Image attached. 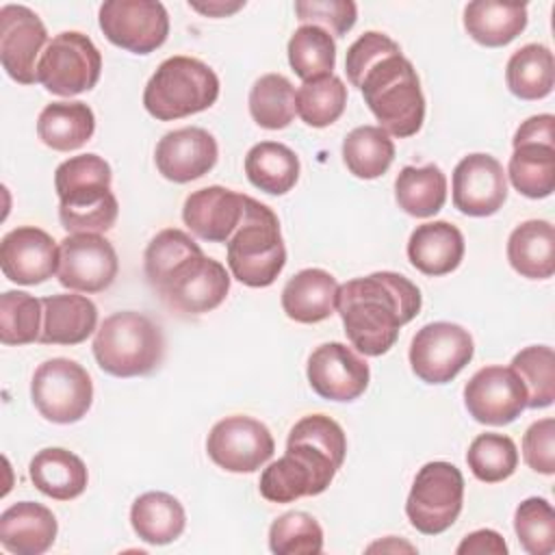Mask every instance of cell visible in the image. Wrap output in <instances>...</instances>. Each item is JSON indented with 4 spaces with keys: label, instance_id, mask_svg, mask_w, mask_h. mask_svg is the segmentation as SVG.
I'll return each mask as SVG.
<instances>
[{
    "label": "cell",
    "instance_id": "obj_1",
    "mask_svg": "<svg viewBox=\"0 0 555 555\" xmlns=\"http://www.w3.org/2000/svg\"><path fill=\"white\" fill-rule=\"evenodd\" d=\"M345 72L362 91L382 130L399 139L421 130L425 121L421 80L397 41L377 30L360 35L347 50Z\"/></svg>",
    "mask_w": 555,
    "mask_h": 555
},
{
    "label": "cell",
    "instance_id": "obj_2",
    "mask_svg": "<svg viewBox=\"0 0 555 555\" xmlns=\"http://www.w3.org/2000/svg\"><path fill=\"white\" fill-rule=\"evenodd\" d=\"M421 291L405 275L377 271L338 286L336 310L345 334L360 353L377 358L399 338L401 325L421 310Z\"/></svg>",
    "mask_w": 555,
    "mask_h": 555
},
{
    "label": "cell",
    "instance_id": "obj_3",
    "mask_svg": "<svg viewBox=\"0 0 555 555\" xmlns=\"http://www.w3.org/2000/svg\"><path fill=\"white\" fill-rule=\"evenodd\" d=\"M111 180V165L98 154L72 156L56 167L59 219L69 234H102L115 225L119 204Z\"/></svg>",
    "mask_w": 555,
    "mask_h": 555
},
{
    "label": "cell",
    "instance_id": "obj_4",
    "mask_svg": "<svg viewBox=\"0 0 555 555\" xmlns=\"http://www.w3.org/2000/svg\"><path fill=\"white\" fill-rule=\"evenodd\" d=\"M345 455L323 440L291 429L286 453L260 475V494L271 503H293L327 490Z\"/></svg>",
    "mask_w": 555,
    "mask_h": 555
},
{
    "label": "cell",
    "instance_id": "obj_5",
    "mask_svg": "<svg viewBox=\"0 0 555 555\" xmlns=\"http://www.w3.org/2000/svg\"><path fill=\"white\" fill-rule=\"evenodd\" d=\"M286 264V247L278 215L262 202L245 197L238 228L228 241L230 273L245 286H271Z\"/></svg>",
    "mask_w": 555,
    "mask_h": 555
},
{
    "label": "cell",
    "instance_id": "obj_6",
    "mask_svg": "<svg viewBox=\"0 0 555 555\" xmlns=\"http://www.w3.org/2000/svg\"><path fill=\"white\" fill-rule=\"evenodd\" d=\"M93 356L98 366L108 375H147L163 362L165 336L163 330L141 312H115L98 327Z\"/></svg>",
    "mask_w": 555,
    "mask_h": 555
},
{
    "label": "cell",
    "instance_id": "obj_7",
    "mask_svg": "<svg viewBox=\"0 0 555 555\" xmlns=\"http://www.w3.org/2000/svg\"><path fill=\"white\" fill-rule=\"evenodd\" d=\"M219 98L217 74L199 59L169 56L165 59L143 91L145 111L160 119H182L210 108Z\"/></svg>",
    "mask_w": 555,
    "mask_h": 555
},
{
    "label": "cell",
    "instance_id": "obj_8",
    "mask_svg": "<svg viewBox=\"0 0 555 555\" xmlns=\"http://www.w3.org/2000/svg\"><path fill=\"white\" fill-rule=\"evenodd\" d=\"M152 288L171 312L199 317L223 304L230 291V273L219 260L204 256L199 249L173 264Z\"/></svg>",
    "mask_w": 555,
    "mask_h": 555
},
{
    "label": "cell",
    "instance_id": "obj_9",
    "mask_svg": "<svg viewBox=\"0 0 555 555\" xmlns=\"http://www.w3.org/2000/svg\"><path fill=\"white\" fill-rule=\"evenodd\" d=\"M464 501V477L451 462H427L414 477L405 501L410 525L425 533L447 531L460 516Z\"/></svg>",
    "mask_w": 555,
    "mask_h": 555
},
{
    "label": "cell",
    "instance_id": "obj_10",
    "mask_svg": "<svg viewBox=\"0 0 555 555\" xmlns=\"http://www.w3.org/2000/svg\"><path fill=\"white\" fill-rule=\"evenodd\" d=\"M30 399L46 421L69 425L89 412L93 382L76 360L52 358L37 366L30 382Z\"/></svg>",
    "mask_w": 555,
    "mask_h": 555
},
{
    "label": "cell",
    "instance_id": "obj_11",
    "mask_svg": "<svg viewBox=\"0 0 555 555\" xmlns=\"http://www.w3.org/2000/svg\"><path fill=\"white\" fill-rule=\"evenodd\" d=\"M102 54L95 43L76 30L52 37L37 63V82L46 91L72 98L93 89L100 80Z\"/></svg>",
    "mask_w": 555,
    "mask_h": 555
},
{
    "label": "cell",
    "instance_id": "obj_12",
    "mask_svg": "<svg viewBox=\"0 0 555 555\" xmlns=\"http://www.w3.org/2000/svg\"><path fill=\"white\" fill-rule=\"evenodd\" d=\"M104 37L132 54H150L167 41L169 15L156 0H108L98 13Z\"/></svg>",
    "mask_w": 555,
    "mask_h": 555
},
{
    "label": "cell",
    "instance_id": "obj_13",
    "mask_svg": "<svg viewBox=\"0 0 555 555\" xmlns=\"http://www.w3.org/2000/svg\"><path fill=\"white\" fill-rule=\"evenodd\" d=\"M475 353L473 336L457 323L434 321L423 325L410 345V366L425 384L451 382Z\"/></svg>",
    "mask_w": 555,
    "mask_h": 555
},
{
    "label": "cell",
    "instance_id": "obj_14",
    "mask_svg": "<svg viewBox=\"0 0 555 555\" xmlns=\"http://www.w3.org/2000/svg\"><path fill=\"white\" fill-rule=\"evenodd\" d=\"M206 451L228 473H254L271 460L275 442L264 423L234 414L212 425L206 438Z\"/></svg>",
    "mask_w": 555,
    "mask_h": 555
},
{
    "label": "cell",
    "instance_id": "obj_15",
    "mask_svg": "<svg viewBox=\"0 0 555 555\" xmlns=\"http://www.w3.org/2000/svg\"><path fill=\"white\" fill-rule=\"evenodd\" d=\"M119 271L117 251L102 234H67L59 243V282L76 293L106 291Z\"/></svg>",
    "mask_w": 555,
    "mask_h": 555
},
{
    "label": "cell",
    "instance_id": "obj_16",
    "mask_svg": "<svg viewBox=\"0 0 555 555\" xmlns=\"http://www.w3.org/2000/svg\"><path fill=\"white\" fill-rule=\"evenodd\" d=\"M468 414L483 425H507L527 408V390L512 366H483L464 386Z\"/></svg>",
    "mask_w": 555,
    "mask_h": 555
},
{
    "label": "cell",
    "instance_id": "obj_17",
    "mask_svg": "<svg viewBox=\"0 0 555 555\" xmlns=\"http://www.w3.org/2000/svg\"><path fill=\"white\" fill-rule=\"evenodd\" d=\"M48 46V33L39 15L24 4L0 9V63L20 85L37 82V56Z\"/></svg>",
    "mask_w": 555,
    "mask_h": 555
},
{
    "label": "cell",
    "instance_id": "obj_18",
    "mask_svg": "<svg viewBox=\"0 0 555 555\" xmlns=\"http://www.w3.org/2000/svg\"><path fill=\"white\" fill-rule=\"evenodd\" d=\"M306 375L312 390L327 401H353L371 379L366 360L343 343L319 345L308 358Z\"/></svg>",
    "mask_w": 555,
    "mask_h": 555
},
{
    "label": "cell",
    "instance_id": "obj_19",
    "mask_svg": "<svg viewBox=\"0 0 555 555\" xmlns=\"http://www.w3.org/2000/svg\"><path fill=\"white\" fill-rule=\"evenodd\" d=\"M507 199L503 165L490 154H468L453 169V206L468 217H490Z\"/></svg>",
    "mask_w": 555,
    "mask_h": 555
},
{
    "label": "cell",
    "instance_id": "obj_20",
    "mask_svg": "<svg viewBox=\"0 0 555 555\" xmlns=\"http://www.w3.org/2000/svg\"><path fill=\"white\" fill-rule=\"evenodd\" d=\"M0 269L15 284H41L59 271V245L46 230L20 225L0 241Z\"/></svg>",
    "mask_w": 555,
    "mask_h": 555
},
{
    "label": "cell",
    "instance_id": "obj_21",
    "mask_svg": "<svg viewBox=\"0 0 555 555\" xmlns=\"http://www.w3.org/2000/svg\"><path fill=\"white\" fill-rule=\"evenodd\" d=\"M219 156L215 137L197 126L167 132L154 152L156 167L163 178L184 184L208 173Z\"/></svg>",
    "mask_w": 555,
    "mask_h": 555
},
{
    "label": "cell",
    "instance_id": "obj_22",
    "mask_svg": "<svg viewBox=\"0 0 555 555\" xmlns=\"http://www.w3.org/2000/svg\"><path fill=\"white\" fill-rule=\"evenodd\" d=\"M245 197L219 184L193 191L184 199L182 221L202 241L228 243L243 219Z\"/></svg>",
    "mask_w": 555,
    "mask_h": 555
},
{
    "label": "cell",
    "instance_id": "obj_23",
    "mask_svg": "<svg viewBox=\"0 0 555 555\" xmlns=\"http://www.w3.org/2000/svg\"><path fill=\"white\" fill-rule=\"evenodd\" d=\"M54 514L35 501H20L0 514V544L15 555H41L56 538Z\"/></svg>",
    "mask_w": 555,
    "mask_h": 555
},
{
    "label": "cell",
    "instance_id": "obj_24",
    "mask_svg": "<svg viewBox=\"0 0 555 555\" xmlns=\"http://www.w3.org/2000/svg\"><path fill=\"white\" fill-rule=\"evenodd\" d=\"M43 325L39 343L43 345H78L98 327V308L85 295L61 293L41 299Z\"/></svg>",
    "mask_w": 555,
    "mask_h": 555
},
{
    "label": "cell",
    "instance_id": "obj_25",
    "mask_svg": "<svg viewBox=\"0 0 555 555\" xmlns=\"http://www.w3.org/2000/svg\"><path fill=\"white\" fill-rule=\"evenodd\" d=\"M464 258V236L449 221L418 225L408 241V260L425 275H447Z\"/></svg>",
    "mask_w": 555,
    "mask_h": 555
},
{
    "label": "cell",
    "instance_id": "obj_26",
    "mask_svg": "<svg viewBox=\"0 0 555 555\" xmlns=\"http://www.w3.org/2000/svg\"><path fill=\"white\" fill-rule=\"evenodd\" d=\"M338 282L323 269H301L282 288V310L297 323L325 321L336 310Z\"/></svg>",
    "mask_w": 555,
    "mask_h": 555
},
{
    "label": "cell",
    "instance_id": "obj_27",
    "mask_svg": "<svg viewBox=\"0 0 555 555\" xmlns=\"http://www.w3.org/2000/svg\"><path fill=\"white\" fill-rule=\"evenodd\" d=\"M30 481L35 488L56 501H69L85 492L89 473L85 462L61 447L41 449L28 466Z\"/></svg>",
    "mask_w": 555,
    "mask_h": 555
},
{
    "label": "cell",
    "instance_id": "obj_28",
    "mask_svg": "<svg viewBox=\"0 0 555 555\" xmlns=\"http://www.w3.org/2000/svg\"><path fill=\"white\" fill-rule=\"evenodd\" d=\"M507 260L516 273L529 280H546L555 273V230L544 219L516 225L507 238Z\"/></svg>",
    "mask_w": 555,
    "mask_h": 555
},
{
    "label": "cell",
    "instance_id": "obj_29",
    "mask_svg": "<svg viewBox=\"0 0 555 555\" xmlns=\"http://www.w3.org/2000/svg\"><path fill=\"white\" fill-rule=\"evenodd\" d=\"M466 33L486 48H501L527 28V4L475 0L464 9Z\"/></svg>",
    "mask_w": 555,
    "mask_h": 555
},
{
    "label": "cell",
    "instance_id": "obj_30",
    "mask_svg": "<svg viewBox=\"0 0 555 555\" xmlns=\"http://www.w3.org/2000/svg\"><path fill=\"white\" fill-rule=\"evenodd\" d=\"M130 525L147 544H169L178 540L186 527L182 503L167 492H145L130 507Z\"/></svg>",
    "mask_w": 555,
    "mask_h": 555
},
{
    "label": "cell",
    "instance_id": "obj_31",
    "mask_svg": "<svg viewBox=\"0 0 555 555\" xmlns=\"http://www.w3.org/2000/svg\"><path fill=\"white\" fill-rule=\"evenodd\" d=\"M95 130V115L85 102H52L37 117V134L56 152L82 147Z\"/></svg>",
    "mask_w": 555,
    "mask_h": 555
},
{
    "label": "cell",
    "instance_id": "obj_32",
    "mask_svg": "<svg viewBox=\"0 0 555 555\" xmlns=\"http://www.w3.org/2000/svg\"><path fill=\"white\" fill-rule=\"evenodd\" d=\"M245 173L256 189L284 195L299 180V158L284 143L260 141L245 156Z\"/></svg>",
    "mask_w": 555,
    "mask_h": 555
},
{
    "label": "cell",
    "instance_id": "obj_33",
    "mask_svg": "<svg viewBox=\"0 0 555 555\" xmlns=\"http://www.w3.org/2000/svg\"><path fill=\"white\" fill-rule=\"evenodd\" d=\"M395 199L412 217H434L447 202V178L438 165H405L395 180Z\"/></svg>",
    "mask_w": 555,
    "mask_h": 555
},
{
    "label": "cell",
    "instance_id": "obj_34",
    "mask_svg": "<svg viewBox=\"0 0 555 555\" xmlns=\"http://www.w3.org/2000/svg\"><path fill=\"white\" fill-rule=\"evenodd\" d=\"M509 91L520 100H542L553 91V52L542 43H527L516 50L505 67Z\"/></svg>",
    "mask_w": 555,
    "mask_h": 555
},
{
    "label": "cell",
    "instance_id": "obj_35",
    "mask_svg": "<svg viewBox=\"0 0 555 555\" xmlns=\"http://www.w3.org/2000/svg\"><path fill=\"white\" fill-rule=\"evenodd\" d=\"M343 160L356 178L373 180L392 165L395 143L379 126H358L343 141Z\"/></svg>",
    "mask_w": 555,
    "mask_h": 555
},
{
    "label": "cell",
    "instance_id": "obj_36",
    "mask_svg": "<svg viewBox=\"0 0 555 555\" xmlns=\"http://www.w3.org/2000/svg\"><path fill=\"white\" fill-rule=\"evenodd\" d=\"M507 176L518 193L531 199L548 197L555 191V145L522 143L509 156Z\"/></svg>",
    "mask_w": 555,
    "mask_h": 555
},
{
    "label": "cell",
    "instance_id": "obj_37",
    "mask_svg": "<svg viewBox=\"0 0 555 555\" xmlns=\"http://www.w3.org/2000/svg\"><path fill=\"white\" fill-rule=\"evenodd\" d=\"M295 87L282 74L260 76L249 91V113L251 119L267 130L286 128L297 113Z\"/></svg>",
    "mask_w": 555,
    "mask_h": 555
},
{
    "label": "cell",
    "instance_id": "obj_38",
    "mask_svg": "<svg viewBox=\"0 0 555 555\" xmlns=\"http://www.w3.org/2000/svg\"><path fill=\"white\" fill-rule=\"evenodd\" d=\"M295 106L306 126L325 128L343 115L347 106V87L334 74L306 80L295 93Z\"/></svg>",
    "mask_w": 555,
    "mask_h": 555
},
{
    "label": "cell",
    "instance_id": "obj_39",
    "mask_svg": "<svg viewBox=\"0 0 555 555\" xmlns=\"http://www.w3.org/2000/svg\"><path fill=\"white\" fill-rule=\"evenodd\" d=\"M288 63L304 82L332 74L336 65L334 37L319 26H299L288 39Z\"/></svg>",
    "mask_w": 555,
    "mask_h": 555
},
{
    "label": "cell",
    "instance_id": "obj_40",
    "mask_svg": "<svg viewBox=\"0 0 555 555\" xmlns=\"http://www.w3.org/2000/svg\"><path fill=\"white\" fill-rule=\"evenodd\" d=\"M43 325L41 299L24 291H4L0 295V343L28 345L39 340Z\"/></svg>",
    "mask_w": 555,
    "mask_h": 555
},
{
    "label": "cell",
    "instance_id": "obj_41",
    "mask_svg": "<svg viewBox=\"0 0 555 555\" xmlns=\"http://www.w3.org/2000/svg\"><path fill=\"white\" fill-rule=\"evenodd\" d=\"M466 464L479 481L496 483L514 475L518 466V449L509 436L486 431L470 442Z\"/></svg>",
    "mask_w": 555,
    "mask_h": 555
},
{
    "label": "cell",
    "instance_id": "obj_42",
    "mask_svg": "<svg viewBox=\"0 0 555 555\" xmlns=\"http://www.w3.org/2000/svg\"><path fill=\"white\" fill-rule=\"evenodd\" d=\"M512 371L527 390V408H548L555 399V353L548 345L520 349L512 360Z\"/></svg>",
    "mask_w": 555,
    "mask_h": 555
},
{
    "label": "cell",
    "instance_id": "obj_43",
    "mask_svg": "<svg viewBox=\"0 0 555 555\" xmlns=\"http://www.w3.org/2000/svg\"><path fill=\"white\" fill-rule=\"evenodd\" d=\"M269 548L275 555H317L323 551V529L306 512H286L269 527Z\"/></svg>",
    "mask_w": 555,
    "mask_h": 555
},
{
    "label": "cell",
    "instance_id": "obj_44",
    "mask_svg": "<svg viewBox=\"0 0 555 555\" xmlns=\"http://www.w3.org/2000/svg\"><path fill=\"white\" fill-rule=\"evenodd\" d=\"M514 531L529 555H551L555 551V512L542 496L525 499L514 514Z\"/></svg>",
    "mask_w": 555,
    "mask_h": 555
},
{
    "label": "cell",
    "instance_id": "obj_45",
    "mask_svg": "<svg viewBox=\"0 0 555 555\" xmlns=\"http://www.w3.org/2000/svg\"><path fill=\"white\" fill-rule=\"evenodd\" d=\"M202 247L182 230L167 228L160 230L145 247L143 256V269L147 284H156L173 264L184 260L186 256L199 251Z\"/></svg>",
    "mask_w": 555,
    "mask_h": 555
},
{
    "label": "cell",
    "instance_id": "obj_46",
    "mask_svg": "<svg viewBox=\"0 0 555 555\" xmlns=\"http://www.w3.org/2000/svg\"><path fill=\"white\" fill-rule=\"evenodd\" d=\"M295 13L299 22L319 26L332 37H343L358 20V7L351 0H297Z\"/></svg>",
    "mask_w": 555,
    "mask_h": 555
},
{
    "label": "cell",
    "instance_id": "obj_47",
    "mask_svg": "<svg viewBox=\"0 0 555 555\" xmlns=\"http://www.w3.org/2000/svg\"><path fill=\"white\" fill-rule=\"evenodd\" d=\"M522 457L535 473H555V421L551 416L529 425L522 436Z\"/></svg>",
    "mask_w": 555,
    "mask_h": 555
},
{
    "label": "cell",
    "instance_id": "obj_48",
    "mask_svg": "<svg viewBox=\"0 0 555 555\" xmlns=\"http://www.w3.org/2000/svg\"><path fill=\"white\" fill-rule=\"evenodd\" d=\"M512 143H514V147L522 145V143L555 145V117L551 113H542V115H533V117L525 119L518 126Z\"/></svg>",
    "mask_w": 555,
    "mask_h": 555
},
{
    "label": "cell",
    "instance_id": "obj_49",
    "mask_svg": "<svg viewBox=\"0 0 555 555\" xmlns=\"http://www.w3.org/2000/svg\"><path fill=\"white\" fill-rule=\"evenodd\" d=\"M457 555H507V544L505 540L492 531V529H479L468 533L455 548Z\"/></svg>",
    "mask_w": 555,
    "mask_h": 555
},
{
    "label": "cell",
    "instance_id": "obj_50",
    "mask_svg": "<svg viewBox=\"0 0 555 555\" xmlns=\"http://www.w3.org/2000/svg\"><path fill=\"white\" fill-rule=\"evenodd\" d=\"M191 9L208 15V17H225L238 9L245 7V2H223V0H212V2H189Z\"/></svg>",
    "mask_w": 555,
    "mask_h": 555
}]
</instances>
